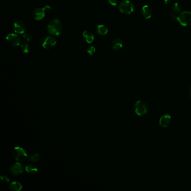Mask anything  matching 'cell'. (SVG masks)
Returning a JSON list of instances; mask_svg holds the SVG:
<instances>
[{
    "label": "cell",
    "mask_w": 191,
    "mask_h": 191,
    "mask_svg": "<svg viewBox=\"0 0 191 191\" xmlns=\"http://www.w3.org/2000/svg\"><path fill=\"white\" fill-rule=\"evenodd\" d=\"M13 156L18 162L24 161L28 157L27 152L20 146H16L13 149Z\"/></svg>",
    "instance_id": "277c9868"
},
{
    "label": "cell",
    "mask_w": 191,
    "mask_h": 191,
    "mask_svg": "<svg viewBox=\"0 0 191 191\" xmlns=\"http://www.w3.org/2000/svg\"><path fill=\"white\" fill-rule=\"evenodd\" d=\"M20 47H21V49L23 53H29L30 50V44L28 42H27L21 43V44L20 45Z\"/></svg>",
    "instance_id": "e0dca14e"
},
{
    "label": "cell",
    "mask_w": 191,
    "mask_h": 191,
    "mask_svg": "<svg viewBox=\"0 0 191 191\" xmlns=\"http://www.w3.org/2000/svg\"><path fill=\"white\" fill-rule=\"evenodd\" d=\"M142 13L145 19H149L151 18L152 14V8L148 5H144L142 8Z\"/></svg>",
    "instance_id": "4fadbf2b"
},
{
    "label": "cell",
    "mask_w": 191,
    "mask_h": 191,
    "mask_svg": "<svg viewBox=\"0 0 191 191\" xmlns=\"http://www.w3.org/2000/svg\"><path fill=\"white\" fill-rule=\"evenodd\" d=\"M22 185H21L19 182H13L10 185L9 188L11 191H19L22 189Z\"/></svg>",
    "instance_id": "2e32d148"
},
{
    "label": "cell",
    "mask_w": 191,
    "mask_h": 191,
    "mask_svg": "<svg viewBox=\"0 0 191 191\" xmlns=\"http://www.w3.org/2000/svg\"><path fill=\"white\" fill-rule=\"evenodd\" d=\"M23 39L25 40V42H27L29 43L32 40V35L30 34H29V33H24L23 34Z\"/></svg>",
    "instance_id": "44dd1931"
},
{
    "label": "cell",
    "mask_w": 191,
    "mask_h": 191,
    "mask_svg": "<svg viewBox=\"0 0 191 191\" xmlns=\"http://www.w3.org/2000/svg\"><path fill=\"white\" fill-rule=\"evenodd\" d=\"M149 110V107L146 103L142 100H138L134 105V111L138 116L146 115Z\"/></svg>",
    "instance_id": "7a4b0ae2"
},
{
    "label": "cell",
    "mask_w": 191,
    "mask_h": 191,
    "mask_svg": "<svg viewBox=\"0 0 191 191\" xmlns=\"http://www.w3.org/2000/svg\"><path fill=\"white\" fill-rule=\"evenodd\" d=\"M13 29L15 33L18 34H23L25 32L26 25L24 21L17 20L13 23Z\"/></svg>",
    "instance_id": "9c48e42d"
},
{
    "label": "cell",
    "mask_w": 191,
    "mask_h": 191,
    "mask_svg": "<svg viewBox=\"0 0 191 191\" xmlns=\"http://www.w3.org/2000/svg\"><path fill=\"white\" fill-rule=\"evenodd\" d=\"M189 93H190V95L191 97V86L190 87V91H189Z\"/></svg>",
    "instance_id": "4316f807"
},
{
    "label": "cell",
    "mask_w": 191,
    "mask_h": 191,
    "mask_svg": "<svg viewBox=\"0 0 191 191\" xmlns=\"http://www.w3.org/2000/svg\"><path fill=\"white\" fill-rule=\"evenodd\" d=\"M119 10L121 13L123 14L130 15L133 11L134 6L130 1L124 0L119 4Z\"/></svg>",
    "instance_id": "3957f363"
},
{
    "label": "cell",
    "mask_w": 191,
    "mask_h": 191,
    "mask_svg": "<svg viewBox=\"0 0 191 191\" xmlns=\"http://www.w3.org/2000/svg\"><path fill=\"white\" fill-rule=\"evenodd\" d=\"M96 52V48L93 46H90L88 47L87 49V53H88L90 56H93Z\"/></svg>",
    "instance_id": "7402d4cb"
},
{
    "label": "cell",
    "mask_w": 191,
    "mask_h": 191,
    "mask_svg": "<svg viewBox=\"0 0 191 191\" xmlns=\"http://www.w3.org/2000/svg\"><path fill=\"white\" fill-rule=\"evenodd\" d=\"M6 40L8 44L13 47L19 46L21 44V38L16 33H10L7 35Z\"/></svg>",
    "instance_id": "8992f818"
},
{
    "label": "cell",
    "mask_w": 191,
    "mask_h": 191,
    "mask_svg": "<svg viewBox=\"0 0 191 191\" xmlns=\"http://www.w3.org/2000/svg\"><path fill=\"white\" fill-rule=\"evenodd\" d=\"M40 156L39 154L38 153H35V154H33L30 156L29 160L33 163H35V162L38 161L40 160Z\"/></svg>",
    "instance_id": "ffe728a7"
},
{
    "label": "cell",
    "mask_w": 191,
    "mask_h": 191,
    "mask_svg": "<svg viewBox=\"0 0 191 191\" xmlns=\"http://www.w3.org/2000/svg\"><path fill=\"white\" fill-rule=\"evenodd\" d=\"M178 16L176 13H172L171 15V19L173 20H177L178 19Z\"/></svg>",
    "instance_id": "d4e9b609"
},
{
    "label": "cell",
    "mask_w": 191,
    "mask_h": 191,
    "mask_svg": "<svg viewBox=\"0 0 191 191\" xmlns=\"http://www.w3.org/2000/svg\"><path fill=\"white\" fill-rule=\"evenodd\" d=\"M57 40L53 36H47L42 43V46L45 49H51L56 46Z\"/></svg>",
    "instance_id": "ba28073f"
},
{
    "label": "cell",
    "mask_w": 191,
    "mask_h": 191,
    "mask_svg": "<svg viewBox=\"0 0 191 191\" xmlns=\"http://www.w3.org/2000/svg\"><path fill=\"white\" fill-rule=\"evenodd\" d=\"M171 123V117L168 114L162 116L159 120V125L163 128H166L170 125Z\"/></svg>",
    "instance_id": "8fae6325"
},
{
    "label": "cell",
    "mask_w": 191,
    "mask_h": 191,
    "mask_svg": "<svg viewBox=\"0 0 191 191\" xmlns=\"http://www.w3.org/2000/svg\"><path fill=\"white\" fill-rule=\"evenodd\" d=\"M51 7L47 5L44 7H37L34 9L33 12V18L35 20H42L46 15V11L47 9H50Z\"/></svg>",
    "instance_id": "52a82bcc"
},
{
    "label": "cell",
    "mask_w": 191,
    "mask_h": 191,
    "mask_svg": "<svg viewBox=\"0 0 191 191\" xmlns=\"http://www.w3.org/2000/svg\"><path fill=\"white\" fill-rule=\"evenodd\" d=\"M1 182L2 184L6 185L10 182V179L6 175H2L1 176Z\"/></svg>",
    "instance_id": "603a6c76"
},
{
    "label": "cell",
    "mask_w": 191,
    "mask_h": 191,
    "mask_svg": "<svg viewBox=\"0 0 191 191\" xmlns=\"http://www.w3.org/2000/svg\"><path fill=\"white\" fill-rule=\"evenodd\" d=\"M23 172V166L20 163H16L10 167V173L13 176H18L21 174Z\"/></svg>",
    "instance_id": "30bf717a"
},
{
    "label": "cell",
    "mask_w": 191,
    "mask_h": 191,
    "mask_svg": "<svg viewBox=\"0 0 191 191\" xmlns=\"http://www.w3.org/2000/svg\"><path fill=\"white\" fill-rule=\"evenodd\" d=\"M108 3L113 6H116L118 4V0H108Z\"/></svg>",
    "instance_id": "cb8c5ba5"
},
{
    "label": "cell",
    "mask_w": 191,
    "mask_h": 191,
    "mask_svg": "<svg viewBox=\"0 0 191 191\" xmlns=\"http://www.w3.org/2000/svg\"><path fill=\"white\" fill-rule=\"evenodd\" d=\"M62 23L61 21L57 18L52 19L47 25L48 32L52 36L59 35L62 33Z\"/></svg>",
    "instance_id": "6da1fadb"
},
{
    "label": "cell",
    "mask_w": 191,
    "mask_h": 191,
    "mask_svg": "<svg viewBox=\"0 0 191 191\" xmlns=\"http://www.w3.org/2000/svg\"><path fill=\"white\" fill-rule=\"evenodd\" d=\"M82 38L87 44H91L94 40V35L92 32L85 30L82 33Z\"/></svg>",
    "instance_id": "7c38bea8"
},
{
    "label": "cell",
    "mask_w": 191,
    "mask_h": 191,
    "mask_svg": "<svg viewBox=\"0 0 191 191\" xmlns=\"http://www.w3.org/2000/svg\"><path fill=\"white\" fill-rule=\"evenodd\" d=\"M171 10L174 13H177L180 11V7L177 2L174 3L171 6Z\"/></svg>",
    "instance_id": "d6986e66"
},
{
    "label": "cell",
    "mask_w": 191,
    "mask_h": 191,
    "mask_svg": "<svg viewBox=\"0 0 191 191\" xmlns=\"http://www.w3.org/2000/svg\"><path fill=\"white\" fill-rule=\"evenodd\" d=\"M112 48L114 50H120L123 47L122 40L120 38H115L112 41Z\"/></svg>",
    "instance_id": "5bb4252c"
},
{
    "label": "cell",
    "mask_w": 191,
    "mask_h": 191,
    "mask_svg": "<svg viewBox=\"0 0 191 191\" xmlns=\"http://www.w3.org/2000/svg\"><path fill=\"white\" fill-rule=\"evenodd\" d=\"M163 1H164V2L165 4H168L170 2L171 0H163Z\"/></svg>",
    "instance_id": "484cf974"
},
{
    "label": "cell",
    "mask_w": 191,
    "mask_h": 191,
    "mask_svg": "<svg viewBox=\"0 0 191 191\" xmlns=\"http://www.w3.org/2000/svg\"><path fill=\"white\" fill-rule=\"evenodd\" d=\"M25 170L28 174H34L37 173L38 171V169L36 166L32 165H27L25 167Z\"/></svg>",
    "instance_id": "ac0fdd59"
},
{
    "label": "cell",
    "mask_w": 191,
    "mask_h": 191,
    "mask_svg": "<svg viewBox=\"0 0 191 191\" xmlns=\"http://www.w3.org/2000/svg\"><path fill=\"white\" fill-rule=\"evenodd\" d=\"M177 20L183 27H188L191 25V11H183L181 13L178 15Z\"/></svg>",
    "instance_id": "5b68a950"
},
{
    "label": "cell",
    "mask_w": 191,
    "mask_h": 191,
    "mask_svg": "<svg viewBox=\"0 0 191 191\" xmlns=\"http://www.w3.org/2000/svg\"><path fill=\"white\" fill-rule=\"evenodd\" d=\"M97 33L100 35H104L108 32V29L107 27H106V25L101 24V25H99L97 27Z\"/></svg>",
    "instance_id": "9a60e30c"
}]
</instances>
